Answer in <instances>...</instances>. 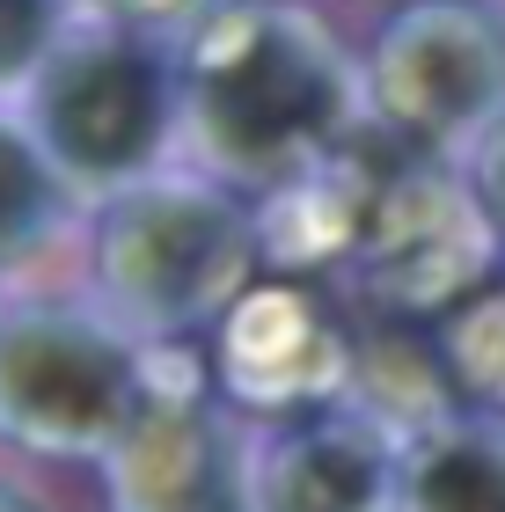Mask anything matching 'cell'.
I'll return each mask as SVG.
<instances>
[{
    "mask_svg": "<svg viewBox=\"0 0 505 512\" xmlns=\"http://www.w3.org/2000/svg\"><path fill=\"white\" fill-rule=\"evenodd\" d=\"M403 512H505V417H454L410 454Z\"/></svg>",
    "mask_w": 505,
    "mask_h": 512,
    "instance_id": "10",
    "label": "cell"
},
{
    "mask_svg": "<svg viewBox=\"0 0 505 512\" xmlns=\"http://www.w3.org/2000/svg\"><path fill=\"white\" fill-rule=\"evenodd\" d=\"M498 220L476 176H454L440 161H403V169L381 176L374 205H366L359 227V278L366 293L381 300L388 315H454L462 300H476L491 278L498 256Z\"/></svg>",
    "mask_w": 505,
    "mask_h": 512,
    "instance_id": "6",
    "label": "cell"
},
{
    "mask_svg": "<svg viewBox=\"0 0 505 512\" xmlns=\"http://www.w3.org/2000/svg\"><path fill=\"white\" fill-rule=\"evenodd\" d=\"M352 337L330 322V308L308 286H249L213 330V381L235 403H257L271 417L330 410V395L352 381Z\"/></svg>",
    "mask_w": 505,
    "mask_h": 512,
    "instance_id": "7",
    "label": "cell"
},
{
    "mask_svg": "<svg viewBox=\"0 0 505 512\" xmlns=\"http://www.w3.org/2000/svg\"><path fill=\"white\" fill-rule=\"evenodd\" d=\"M366 118L410 147H476L505 118V0H396L359 59Z\"/></svg>",
    "mask_w": 505,
    "mask_h": 512,
    "instance_id": "4",
    "label": "cell"
},
{
    "mask_svg": "<svg viewBox=\"0 0 505 512\" xmlns=\"http://www.w3.org/2000/svg\"><path fill=\"white\" fill-rule=\"evenodd\" d=\"M432 352H440L454 388L505 417V286H484L476 300H462V308L432 330Z\"/></svg>",
    "mask_w": 505,
    "mask_h": 512,
    "instance_id": "12",
    "label": "cell"
},
{
    "mask_svg": "<svg viewBox=\"0 0 505 512\" xmlns=\"http://www.w3.org/2000/svg\"><path fill=\"white\" fill-rule=\"evenodd\" d=\"M469 176H476V191H484L491 205V220H498V235H505V118L476 139V161H469Z\"/></svg>",
    "mask_w": 505,
    "mask_h": 512,
    "instance_id": "15",
    "label": "cell"
},
{
    "mask_svg": "<svg viewBox=\"0 0 505 512\" xmlns=\"http://www.w3.org/2000/svg\"><path fill=\"white\" fill-rule=\"evenodd\" d=\"M88 8H96V30H125V37H147V44L176 52L220 0H88Z\"/></svg>",
    "mask_w": 505,
    "mask_h": 512,
    "instance_id": "14",
    "label": "cell"
},
{
    "mask_svg": "<svg viewBox=\"0 0 505 512\" xmlns=\"http://www.w3.org/2000/svg\"><path fill=\"white\" fill-rule=\"evenodd\" d=\"M66 8H74V0H0V88H22V96H30L44 59L74 37L66 30Z\"/></svg>",
    "mask_w": 505,
    "mask_h": 512,
    "instance_id": "13",
    "label": "cell"
},
{
    "mask_svg": "<svg viewBox=\"0 0 505 512\" xmlns=\"http://www.w3.org/2000/svg\"><path fill=\"white\" fill-rule=\"evenodd\" d=\"M183 125L176 52L125 30H74L30 81V132L81 191H132Z\"/></svg>",
    "mask_w": 505,
    "mask_h": 512,
    "instance_id": "3",
    "label": "cell"
},
{
    "mask_svg": "<svg viewBox=\"0 0 505 512\" xmlns=\"http://www.w3.org/2000/svg\"><path fill=\"white\" fill-rule=\"evenodd\" d=\"M183 132L205 169L249 191H286L359 139L366 74L301 0H220L176 44Z\"/></svg>",
    "mask_w": 505,
    "mask_h": 512,
    "instance_id": "1",
    "label": "cell"
},
{
    "mask_svg": "<svg viewBox=\"0 0 505 512\" xmlns=\"http://www.w3.org/2000/svg\"><path fill=\"white\" fill-rule=\"evenodd\" d=\"M257 256L264 227L198 176H147L96 220V278L110 308L162 337L220 330V315L257 286Z\"/></svg>",
    "mask_w": 505,
    "mask_h": 512,
    "instance_id": "2",
    "label": "cell"
},
{
    "mask_svg": "<svg viewBox=\"0 0 505 512\" xmlns=\"http://www.w3.org/2000/svg\"><path fill=\"white\" fill-rule=\"evenodd\" d=\"M147 403V374L118 330L66 308L0 322V432L37 454H110Z\"/></svg>",
    "mask_w": 505,
    "mask_h": 512,
    "instance_id": "5",
    "label": "cell"
},
{
    "mask_svg": "<svg viewBox=\"0 0 505 512\" xmlns=\"http://www.w3.org/2000/svg\"><path fill=\"white\" fill-rule=\"evenodd\" d=\"M110 512H249V469L205 388H154L103 454Z\"/></svg>",
    "mask_w": 505,
    "mask_h": 512,
    "instance_id": "8",
    "label": "cell"
},
{
    "mask_svg": "<svg viewBox=\"0 0 505 512\" xmlns=\"http://www.w3.org/2000/svg\"><path fill=\"white\" fill-rule=\"evenodd\" d=\"M59 205H66V176L52 169V154L37 147L30 125L0 118V264H22L52 235Z\"/></svg>",
    "mask_w": 505,
    "mask_h": 512,
    "instance_id": "11",
    "label": "cell"
},
{
    "mask_svg": "<svg viewBox=\"0 0 505 512\" xmlns=\"http://www.w3.org/2000/svg\"><path fill=\"white\" fill-rule=\"evenodd\" d=\"M0 512H44V505H30L22 491H8V483H0Z\"/></svg>",
    "mask_w": 505,
    "mask_h": 512,
    "instance_id": "16",
    "label": "cell"
},
{
    "mask_svg": "<svg viewBox=\"0 0 505 512\" xmlns=\"http://www.w3.org/2000/svg\"><path fill=\"white\" fill-rule=\"evenodd\" d=\"M388 491H396L388 432L352 410L279 417L249 469V512H381Z\"/></svg>",
    "mask_w": 505,
    "mask_h": 512,
    "instance_id": "9",
    "label": "cell"
}]
</instances>
